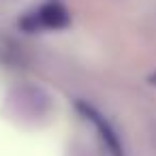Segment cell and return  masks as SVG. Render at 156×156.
Here are the masks:
<instances>
[{
  "instance_id": "6da1fadb",
  "label": "cell",
  "mask_w": 156,
  "mask_h": 156,
  "mask_svg": "<svg viewBox=\"0 0 156 156\" xmlns=\"http://www.w3.org/2000/svg\"><path fill=\"white\" fill-rule=\"evenodd\" d=\"M20 26L28 32H37V30H60L69 26V11L58 2V0H51V2L26 13L20 20Z\"/></svg>"
},
{
  "instance_id": "3957f363",
  "label": "cell",
  "mask_w": 156,
  "mask_h": 156,
  "mask_svg": "<svg viewBox=\"0 0 156 156\" xmlns=\"http://www.w3.org/2000/svg\"><path fill=\"white\" fill-rule=\"evenodd\" d=\"M150 81H152V83H154V86H156V71H154V73H152V75H150Z\"/></svg>"
},
{
  "instance_id": "7a4b0ae2",
  "label": "cell",
  "mask_w": 156,
  "mask_h": 156,
  "mask_svg": "<svg viewBox=\"0 0 156 156\" xmlns=\"http://www.w3.org/2000/svg\"><path fill=\"white\" fill-rule=\"evenodd\" d=\"M79 111L88 118V120H92L94 124H96V128H98V133H101V137H103V141L109 145V150L113 152V156H122V147H120V139H118V135L113 133V128H111V124L109 122H105L103 120V115L94 109V107H90V105H86V103H79Z\"/></svg>"
}]
</instances>
